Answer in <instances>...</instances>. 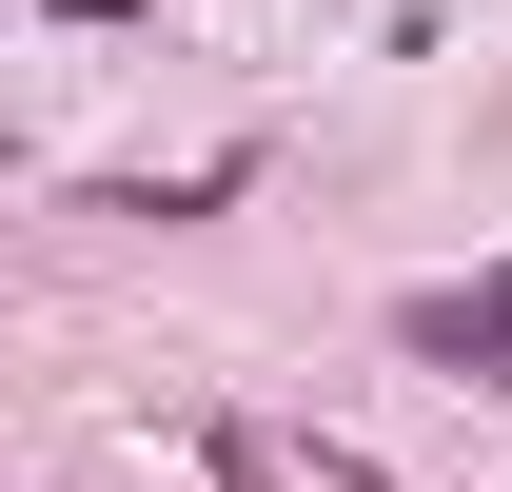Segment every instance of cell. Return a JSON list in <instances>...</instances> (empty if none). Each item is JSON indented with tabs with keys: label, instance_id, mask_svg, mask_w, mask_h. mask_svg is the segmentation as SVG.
<instances>
[{
	"label": "cell",
	"instance_id": "obj_1",
	"mask_svg": "<svg viewBox=\"0 0 512 492\" xmlns=\"http://www.w3.org/2000/svg\"><path fill=\"white\" fill-rule=\"evenodd\" d=\"M414 355H434V374H512V276H473V296H414Z\"/></svg>",
	"mask_w": 512,
	"mask_h": 492
}]
</instances>
